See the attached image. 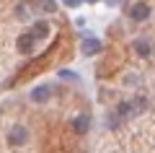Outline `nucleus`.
<instances>
[{"label": "nucleus", "instance_id": "obj_7", "mask_svg": "<svg viewBox=\"0 0 155 153\" xmlns=\"http://www.w3.org/2000/svg\"><path fill=\"white\" fill-rule=\"evenodd\" d=\"M34 5H36V11H41V13H54L57 3L54 0H34Z\"/></svg>", "mask_w": 155, "mask_h": 153}, {"label": "nucleus", "instance_id": "obj_2", "mask_svg": "<svg viewBox=\"0 0 155 153\" xmlns=\"http://www.w3.org/2000/svg\"><path fill=\"white\" fill-rule=\"evenodd\" d=\"M101 47H104V44H101L96 37H83V44H80V52L91 57V55H98V52H101Z\"/></svg>", "mask_w": 155, "mask_h": 153}, {"label": "nucleus", "instance_id": "obj_4", "mask_svg": "<svg viewBox=\"0 0 155 153\" xmlns=\"http://www.w3.org/2000/svg\"><path fill=\"white\" fill-rule=\"evenodd\" d=\"M88 127H91V117L88 114H78L75 120H72V130L75 132H88Z\"/></svg>", "mask_w": 155, "mask_h": 153}, {"label": "nucleus", "instance_id": "obj_9", "mask_svg": "<svg viewBox=\"0 0 155 153\" xmlns=\"http://www.w3.org/2000/svg\"><path fill=\"white\" fill-rule=\"evenodd\" d=\"M134 52H137L140 57H147V55H150V44H147V39H137V42H134Z\"/></svg>", "mask_w": 155, "mask_h": 153}, {"label": "nucleus", "instance_id": "obj_3", "mask_svg": "<svg viewBox=\"0 0 155 153\" xmlns=\"http://www.w3.org/2000/svg\"><path fill=\"white\" fill-rule=\"evenodd\" d=\"M34 42H36V39H34V34H21V37H18V42H16V47L21 49L23 55H31V52H34Z\"/></svg>", "mask_w": 155, "mask_h": 153}, {"label": "nucleus", "instance_id": "obj_8", "mask_svg": "<svg viewBox=\"0 0 155 153\" xmlns=\"http://www.w3.org/2000/svg\"><path fill=\"white\" fill-rule=\"evenodd\" d=\"M31 34H34V39H36V37H47V34H49V23H47V21H36Z\"/></svg>", "mask_w": 155, "mask_h": 153}, {"label": "nucleus", "instance_id": "obj_13", "mask_svg": "<svg viewBox=\"0 0 155 153\" xmlns=\"http://www.w3.org/2000/svg\"><path fill=\"white\" fill-rule=\"evenodd\" d=\"M60 75H62V78H67V81H72V78H75V73H72V70H62Z\"/></svg>", "mask_w": 155, "mask_h": 153}, {"label": "nucleus", "instance_id": "obj_14", "mask_svg": "<svg viewBox=\"0 0 155 153\" xmlns=\"http://www.w3.org/2000/svg\"><path fill=\"white\" fill-rule=\"evenodd\" d=\"M106 3H109V5H119V3H122V0H106Z\"/></svg>", "mask_w": 155, "mask_h": 153}, {"label": "nucleus", "instance_id": "obj_10", "mask_svg": "<svg viewBox=\"0 0 155 153\" xmlns=\"http://www.w3.org/2000/svg\"><path fill=\"white\" fill-rule=\"evenodd\" d=\"M116 114H119V117H127V114H132V104H129V101H122V104L116 106Z\"/></svg>", "mask_w": 155, "mask_h": 153}, {"label": "nucleus", "instance_id": "obj_12", "mask_svg": "<svg viewBox=\"0 0 155 153\" xmlns=\"http://www.w3.org/2000/svg\"><path fill=\"white\" fill-rule=\"evenodd\" d=\"M62 3H65L67 8H75V5H80V3H83V0H62Z\"/></svg>", "mask_w": 155, "mask_h": 153}, {"label": "nucleus", "instance_id": "obj_1", "mask_svg": "<svg viewBox=\"0 0 155 153\" xmlns=\"http://www.w3.org/2000/svg\"><path fill=\"white\" fill-rule=\"evenodd\" d=\"M147 16H150L147 3H132V5H129V18H132V21H147Z\"/></svg>", "mask_w": 155, "mask_h": 153}, {"label": "nucleus", "instance_id": "obj_6", "mask_svg": "<svg viewBox=\"0 0 155 153\" xmlns=\"http://www.w3.org/2000/svg\"><path fill=\"white\" fill-rule=\"evenodd\" d=\"M49 93H52L49 86H36V88L31 91V99H34V101H39V104H44L47 99H49Z\"/></svg>", "mask_w": 155, "mask_h": 153}, {"label": "nucleus", "instance_id": "obj_5", "mask_svg": "<svg viewBox=\"0 0 155 153\" xmlns=\"http://www.w3.org/2000/svg\"><path fill=\"white\" fill-rule=\"evenodd\" d=\"M26 137H28V132H26V127H23V125H18V127H13V130H11V143H16V145H23Z\"/></svg>", "mask_w": 155, "mask_h": 153}, {"label": "nucleus", "instance_id": "obj_11", "mask_svg": "<svg viewBox=\"0 0 155 153\" xmlns=\"http://www.w3.org/2000/svg\"><path fill=\"white\" fill-rule=\"evenodd\" d=\"M16 16H18V21H26V18H28L26 5H23V3H18V5H16Z\"/></svg>", "mask_w": 155, "mask_h": 153}]
</instances>
